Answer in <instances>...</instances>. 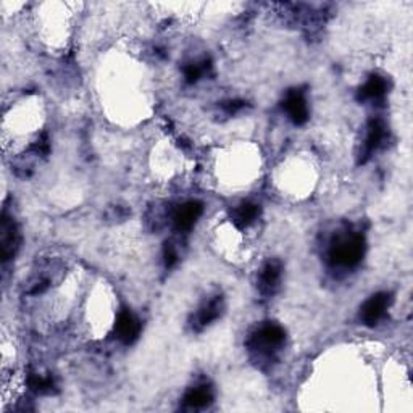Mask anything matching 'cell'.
Returning a JSON list of instances; mask_svg holds the SVG:
<instances>
[{
  "instance_id": "15",
  "label": "cell",
  "mask_w": 413,
  "mask_h": 413,
  "mask_svg": "<svg viewBox=\"0 0 413 413\" xmlns=\"http://www.w3.org/2000/svg\"><path fill=\"white\" fill-rule=\"evenodd\" d=\"M210 68L207 62L203 63H191L184 68V77L188 83H196V81H199L202 78V74L207 73V69Z\"/></svg>"
},
{
  "instance_id": "11",
  "label": "cell",
  "mask_w": 413,
  "mask_h": 413,
  "mask_svg": "<svg viewBox=\"0 0 413 413\" xmlns=\"http://www.w3.org/2000/svg\"><path fill=\"white\" fill-rule=\"evenodd\" d=\"M387 83L381 77H371L366 83L360 87L358 98L363 102H378L386 96Z\"/></svg>"
},
{
  "instance_id": "7",
  "label": "cell",
  "mask_w": 413,
  "mask_h": 413,
  "mask_svg": "<svg viewBox=\"0 0 413 413\" xmlns=\"http://www.w3.org/2000/svg\"><path fill=\"white\" fill-rule=\"evenodd\" d=\"M203 212V207L200 202H188L181 205L174 213V228L179 232L181 231H189L196 225V221L200 218V215Z\"/></svg>"
},
{
  "instance_id": "17",
  "label": "cell",
  "mask_w": 413,
  "mask_h": 413,
  "mask_svg": "<svg viewBox=\"0 0 413 413\" xmlns=\"http://www.w3.org/2000/svg\"><path fill=\"white\" fill-rule=\"evenodd\" d=\"M244 106H246V103H244L242 101H230V102L223 103V108L226 110V113L234 115V113L239 112L241 108H244Z\"/></svg>"
},
{
  "instance_id": "14",
  "label": "cell",
  "mask_w": 413,
  "mask_h": 413,
  "mask_svg": "<svg viewBox=\"0 0 413 413\" xmlns=\"http://www.w3.org/2000/svg\"><path fill=\"white\" fill-rule=\"evenodd\" d=\"M29 386L31 389H34L36 392H52L55 389V383H54V378L47 376V375H38L34 373L29 376Z\"/></svg>"
},
{
  "instance_id": "5",
  "label": "cell",
  "mask_w": 413,
  "mask_h": 413,
  "mask_svg": "<svg viewBox=\"0 0 413 413\" xmlns=\"http://www.w3.org/2000/svg\"><path fill=\"white\" fill-rule=\"evenodd\" d=\"M386 137V126L381 120H371L366 128V137L360 152V164H365L371 155L375 154V150L380 147Z\"/></svg>"
},
{
  "instance_id": "9",
  "label": "cell",
  "mask_w": 413,
  "mask_h": 413,
  "mask_svg": "<svg viewBox=\"0 0 413 413\" xmlns=\"http://www.w3.org/2000/svg\"><path fill=\"white\" fill-rule=\"evenodd\" d=\"M221 312H223V299L217 295V298H213L200 307V310L194 317L193 328L196 331H202L203 328H207L208 324H212L215 319L220 318Z\"/></svg>"
},
{
  "instance_id": "13",
  "label": "cell",
  "mask_w": 413,
  "mask_h": 413,
  "mask_svg": "<svg viewBox=\"0 0 413 413\" xmlns=\"http://www.w3.org/2000/svg\"><path fill=\"white\" fill-rule=\"evenodd\" d=\"M213 400V394L210 391V387L207 386H199L191 389V391L184 395V404L189 407V409H203Z\"/></svg>"
},
{
  "instance_id": "3",
  "label": "cell",
  "mask_w": 413,
  "mask_h": 413,
  "mask_svg": "<svg viewBox=\"0 0 413 413\" xmlns=\"http://www.w3.org/2000/svg\"><path fill=\"white\" fill-rule=\"evenodd\" d=\"M389 304H391V295L387 293H378L365 302V305L360 310V319L368 327H375L380 319L385 317Z\"/></svg>"
},
{
  "instance_id": "8",
  "label": "cell",
  "mask_w": 413,
  "mask_h": 413,
  "mask_svg": "<svg viewBox=\"0 0 413 413\" xmlns=\"http://www.w3.org/2000/svg\"><path fill=\"white\" fill-rule=\"evenodd\" d=\"M284 110H286L289 118L294 121L295 125H304L308 120V107L302 91H290L286 101H284Z\"/></svg>"
},
{
  "instance_id": "4",
  "label": "cell",
  "mask_w": 413,
  "mask_h": 413,
  "mask_svg": "<svg viewBox=\"0 0 413 413\" xmlns=\"http://www.w3.org/2000/svg\"><path fill=\"white\" fill-rule=\"evenodd\" d=\"M18 241L20 237L16 225L13 223V220L4 215L2 226H0V255H2L4 261L13 259L16 249H18Z\"/></svg>"
},
{
  "instance_id": "2",
  "label": "cell",
  "mask_w": 413,
  "mask_h": 413,
  "mask_svg": "<svg viewBox=\"0 0 413 413\" xmlns=\"http://www.w3.org/2000/svg\"><path fill=\"white\" fill-rule=\"evenodd\" d=\"M284 337H286V334H284V329L279 324L266 323L250 336L249 347L250 351L268 356V353L275 352L278 347L283 346Z\"/></svg>"
},
{
  "instance_id": "6",
  "label": "cell",
  "mask_w": 413,
  "mask_h": 413,
  "mask_svg": "<svg viewBox=\"0 0 413 413\" xmlns=\"http://www.w3.org/2000/svg\"><path fill=\"white\" fill-rule=\"evenodd\" d=\"M115 331L121 342L131 344V342H135L137 339L139 333H141V324H139L137 318L132 315L131 312L123 310L118 315V319H116Z\"/></svg>"
},
{
  "instance_id": "16",
  "label": "cell",
  "mask_w": 413,
  "mask_h": 413,
  "mask_svg": "<svg viewBox=\"0 0 413 413\" xmlns=\"http://www.w3.org/2000/svg\"><path fill=\"white\" fill-rule=\"evenodd\" d=\"M164 259H165V266L166 268H171V266L176 265L178 261V252L174 249L173 244H166L164 250Z\"/></svg>"
},
{
  "instance_id": "12",
  "label": "cell",
  "mask_w": 413,
  "mask_h": 413,
  "mask_svg": "<svg viewBox=\"0 0 413 413\" xmlns=\"http://www.w3.org/2000/svg\"><path fill=\"white\" fill-rule=\"evenodd\" d=\"M260 213V208L259 205H255V203H250L246 202L242 203V205L236 207L234 210L231 213V220L232 223H234L237 228H247L249 225H252L255 220H257Z\"/></svg>"
},
{
  "instance_id": "1",
  "label": "cell",
  "mask_w": 413,
  "mask_h": 413,
  "mask_svg": "<svg viewBox=\"0 0 413 413\" xmlns=\"http://www.w3.org/2000/svg\"><path fill=\"white\" fill-rule=\"evenodd\" d=\"M365 250V241L362 236L351 234L346 237H339L336 242L331 246L329 250V259L334 265L339 266H356L363 257Z\"/></svg>"
},
{
  "instance_id": "10",
  "label": "cell",
  "mask_w": 413,
  "mask_h": 413,
  "mask_svg": "<svg viewBox=\"0 0 413 413\" xmlns=\"http://www.w3.org/2000/svg\"><path fill=\"white\" fill-rule=\"evenodd\" d=\"M281 264L278 260L266 261L259 276V289L261 294L270 295L275 293L279 279H281Z\"/></svg>"
}]
</instances>
